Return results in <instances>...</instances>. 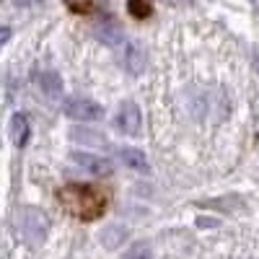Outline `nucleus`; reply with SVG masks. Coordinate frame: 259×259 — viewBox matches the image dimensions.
Segmentation results:
<instances>
[{
	"label": "nucleus",
	"instance_id": "nucleus-1",
	"mask_svg": "<svg viewBox=\"0 0 259 259\" xmlns=\"http://www.w3.org/2000/svg\"><path fill=\"white\" fill-rule=\"evenodd\" d=\"M57 202L73 218L91 223L104 215L109 197H106V192L101 187H94V184H65L57 189Z\"/></svg>",
	"mask_w": 259,
	"mask_h": 259
},
{
	"label": "nucleus",
	"instance_id": "nucleus-2",
	"mask_svg": "<svg viewBox=\"0 0 259 259\" xmlns=\"http://www.w3.org/2000/svg\"><path fill=\"white\" fill-rule=\"evenodd\" d=\"M16 231H18V236L26 244L39 246L41 241L47 239V233H50V221H47L45 212H39L34 207H24V210H18V215H16Z\"/></svg>",
	"mask_w": 259,
	"mask_h": 259
},
{
	"label": "nucleus",
	"instance_id": "nucleus-3",
	"mask_svg": "<svg viewBox=\"0 0 259 259\" xmlns=\"http://www.w3.org/2000/svg\"><path fill=\"white\" fill-rule=\"evenodd\" d=\"M62 112L68 114L70 119L75 122H96L104 117V109L91 101V99H80V96H70V99H65L62 101Z\"/></svg>",
	"mask_w": 259,
	"mask_h": 259
},
{
	"label": "nucleus",
	"instance_id": "nucleus-4",
	"mask_svg": "<svg viewBox=\"0 0 259 259\" xmlns=\"http://www.w3.org/2000/svg\"><path fill=\"white\" fill-rule=\"evenodd\" d=\"M117 127L119 133L130 135V138H138L140 130H143V114H140V106L127 101L119 106V114H117Z\"/></svg>",
	"mask_w": 259,
	"mask_h": 259
},
{
	"label": "nucleus",
	"instance_id": "nucleus-5",
	"mask_svg": "<svg viewBox=\"0 0 259 259\" xmlns=\"http://www.w3.org/2000/svg\"><path fill=\"white\" fill-rule=\"evenodd\" d=\"M73 163H78L83 171H91V174H109L112 171V161L109 158H101L94 153H80V150H73L70 153Z\"/></svg>",
	"mask_w": 259,
	"mask_h": 259
},
{
	"label": "nucleus",
	"instance_id": "nucleus-6",
	"mask_svg": "<svg viewBox=\"0 0 259 259\" xmlns=\"http://www.w3.org/2000/svg\"><path fill=\"white\" fill-rule=\"evenodd\" d=\"M11 140L16 148H24L29 143V117L26 114H13L11 119Z\"/></svg>",
	"mask_w": 259,
	"mask_h": 259
},
{
	"label": "nucleus",
	"instance_id": "nucleus-7",
	"mask_svg": "<svg viewBox=\"0 0 259 259\" xmlns=\"http://www.w3.org/2000/svg\"><path fill=\"white\" fill-rule=\"evenodd\" d=\"M119 158H122L124 166H130L133 171H150V163H148L145 153H143V150H138V148H122L119 150Z\"/></svg>",
	"mask_w": 259,
	"mask_h": 259
},
{
	"label": "nucleus",
	"instance_id": "nucleus-8",
	"mask_svg": "<svg viewBox=\"0 0 259 259\" xmlns=\"http://www.w3.org/2000/svg\"><path fill=\"white\" fill-rule=\"evenodd\" d=\"M36 83L41 85V91L50 94V96H57V94L62 91V78H60L57 73H52V70L36 73Z\"/></svg>",
	"mask_w": 259,
	"mask_h": 259
},
{
	"label": "nucleus",
	"instance_id": "nucleus-9",
	"mask_svg": "<svg viewBox=\"0 0 259 259\" xmlns=\"http://www.w3.org/2000/svg\"><path fill=\"white\" fill-rule=\"evenodd\" d=\"M124 228L122 226H109V228H106L104 231V236H101V244L106 246V249H117L122 241H124Z\"/></svg>",
	"mask_w": 259,
	"mask_h": 259
},
{
	"label": "nucleus",
	"instance_id": "nucleus-10",
	"mask_svg": "<svg viewBox=\"0 0 259 259\" xmlns=\"http://www.w3.org/2000/svg\"><path fill=\"white\" fill-rule=\"evenodd\" d=\"M127 11L130 16H135V18H148L150 13H153V0H130L127 3Z\"/></svg>",
	"mask_w": 259,
	"mask_h": 259
},
{
	"label": "nucleus",
	"instance_id": "nucleus-11",
	"mask_svg": "<svg viewBox=\"0 0 259 259\" xmlns=\"http://www.w3.org/2000/svg\"><path fill=\"white\" fill-rule=\"evenodd\" d=\"M143 65H145V57H143L140 47L138 45H127V68H130V73H140Z\"/></svg>",
	"mask_w": 259,
	"mask_h": 259
},
{
	"label": "nucleus",
	"instance_id": "nucleus-12",
	"mask_svg": "<svg viewBox=\"0 0 259 259\" xmlns=\"http://www.w3.org/2000/svg\"><path fill=\"white\" fill-rule=\"evenodd\" d=\"M73 140L75 143H83V145H104L106 143L104 138H94L91 133H80V130H75V133H73Z\"/></svg>",
	"mask_w": 259,
	"mask_h": 259
},
{
	"label": "nucleus",
	"instance_id": "nucleus-13",
	"mask_svg": "<svg viewBox=\"0 0 259 259\" xmlns=\"http://www.w3.org/2000/svg\"><path fill=\"white\" fill-rule=\"evenodd\" d=\"M127 259H150V254H148V251H143V249H135V251L130 254Z\"/></svg>",
	"mask_w": 259,
	"mask_h": 259
},
{
	"label": "nucleus",
	"instance_id": "nucleus-14",
	"mask_svg": "<svg viewBox=\"0 0 259 259\" xmlns=\"http://www.w3.org/2000/svg\"><path fill=\"white\" fill-rule=\"evenodd\" d=\"M31 3H34V0H13V6H18V8H26Z\"/></svg>",
	"mask_w": 259,
	"mask_h": 259
},
{
	"label": "nucleus",
	"instance_id": "nucleus-15",
	"mask_svg": "<svg viewBox=\"0 0 259 259\" xmlns=\"http://www.w3.org/2000/svg\"><path fill=\"white\" fill-rule=\"evenodd\" d=\"M256 68H259V50H256Z\"/></svg>",
	"mask_w": 259,
	"mask_h": 259
}]
</instances>
